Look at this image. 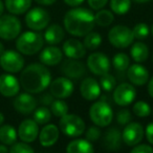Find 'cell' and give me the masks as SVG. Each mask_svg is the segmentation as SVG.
Listing matches in <instances>:
<instances>
[{"mask_svg":"<svg viewBox=\"0 0 153 153\" xmlns=\"http://www.w3.org/2000/svg\"><path fill=\"white\" fill-rule=\"evenodd\" d=\"M87 67L96 76H103L109 72L110 60L105 53H94L89 55L87 59Z\"/></svg>","mask_w":153,"mask_h":153,"instance_id":"12","label":"cell"},{"mask_svg":"<svg viewBox=\"0 0 153 153\" xmlns=\"http://www.w3.org/2000/svg\"><path fill=\"white\" fill-rule=\"evenodd\" d=\"M101 134L102 133H101V130L99 129L98 126H91L85 132L86 138L89 142H96V140H98L101 137Z\"/></svg>","mask_w":153,"mask_h":153,"instance_id":"40","label":"cell"},{"mask_svg":"<svg viewBox=\"0 0 153 153\" xmlns=\"http://www.w3.org/2000/svg\"><path fill=\"white\" fill-rule=\"evenodd\" d=\"M18 132L12 125L0 126V142L5 146H12L17 142Z\"/></svg>","mask_w":153,"mask_h":153,"instance_id":"27","label":"cell"},{"mask_svg":"<svg viewBox=\"0 0 153 153\" xmlns=\"http://www.w3.org/2000/svg\"><path fill=\"white\" fill-rule=\"evenodd\" d=\"M132 153H152L153 152V148L149 145L146 144H137L135 146H133L131 150Z\"/></svg>","mask_w":153,"mask_h":153,"instance_id":"41","label":"cell"},{"mask_svg":"<svg viewBox=\"0 0 153 153\" xmlns=\"http://www.w3.org/2000/svg\"><path fill=\"white\" fill-rule=\"evenodd\" d=\"M94 21L96 24L99 26H109L113 21H114V16L112 12L108 10H102L101 9L98 13L94 15Z\"/></svg>","mask_w":153,"mask_h":153,"instance_id":"29","label":"cell"},{"mask_svg":"<svg viewBox=\"0 0 153 153\" xmlns=\"http://www.w3.org/2000/svg\"><path fill=\"white\" fill-rule=\"evenodd\" d=\"M37 104L38 102H37L36 98L33 97L30 92L19 94L13 102L15 110L21 114H30V113L34 112V110L37 108Z\"/></svg>","mask_w":153,"mask_h":153,"instance_id":"15","label":"cell"},{"mask_svg":"<svg viewBox=\"0 0 153 153\" xmlns=\"http://www.w3.org/2000/svg\"><path fill=\"white\" fill-rule=\"evenodd\" d=\"M19 82L26 92L40 94L51 84V74L44 64L34 63L22 70Z\"/></svg>","mask_w":153,"mask_h":153,"instance_id":"1","label":"cell"},{"mask_svg":"<svg viewBox=\"0 0 153 153\" xmlns=\"http://www.w3.org/2000/svg\"><path fill=\"white\" fill-rule=\"evenodd\" d=\"M35 1L42 5H51L56 2V0H35Z\"/></svg>","mask_w":153,"mask_h":153,"instance_id":"46","label":"cell"},{"mask_svg":"<svg viewBox=\"0 0 153 153\" xmlns=\"http://www.w3.org/2000/svg\"><path fill=\"white\" fill-rule=\"evenodd\" d=\"M41 63L46 66H55L62 62L63 59V53L59 47L55 45H51L43 49L39 56Z\"/></svg>","mask_w":153,"mask_h":153,"instance_id":"21","label":"cell"},{"mask_svg":"<svg viewBox=\"0 0 153 153\" xmlns=\"http://www.w3.org/2000/svg\"><path fill=\"white\" fill-rule=\"evenodd\" d=\"M112 64H113V67H114L117 70L124 71V70H126L128 67H129L130 59L126 53H119L113 57Z\"/></svg>","mask_w":153,"mask_h":153,"instance_id":"34","label":"cell"},{"mask_svg":"<svg viewBox=\"0 0 153 153\" xmlns=\"http://www.w3.org/2000/svg\"><path fill=\"white\" fill-rule=\"evenodd\" d=\"M51 21V15L42 7L30 10L25 16V23L33 30H42L47 27Z\"/></svg>","mask_w":153,"mask_h":153,"instance_id":"9","label":"cell"},{"mask_svg":"<svg viewBox=\"0 0 153 153\" xmlns=\"http://www.w3.org/2000/svg\"><path fill=\"white\" fill-rule=\"evenodd\" d=\"M43 37H44V40L48 44L56 45L62 42V40L65 37V32H64L63 27L61 25H59V24H51L45 30Z\"/></svg>","mask_w":153,"mask_h":153,"instance_id":"24","label":"cell"},{"mask_svg":"<svg viewBox=\"0 0 153 153\" xmlns=\"http://www.w3.org/2000/svg\"><path fill=\"white\" fill-rule=\"evenodd\" d=\"M133 33L134 39H138V40H144L150 34V28L146 23H137L132 30Z\"/></svg>","mask_w":153,"mask_h":153,"instance_id":"37","label":"cell"},{"mask_svg":"<svg viewBox=\"0 0 153 153\" xmlns=\"http://www.w3.org/2000/svg\"><path fill=\"white\" fill-rule=\"evenodd\" d=\"M5 51V48H4V45H3L2 43L0 42V56L2 55V53H3V51Z\"/></svg>","mask_w":153,"mask_h":153,"instance_id":"51","label":"cell"},{"mask_svg":"<svg viewBox=\"0 0 153 153\" xmlns=\"http://www.w3.org/2000/svg\"><path fill=\"white\" fill-rule=\"evenodd\" d=\"M20 82L13 74H3L0 76V94L5 98H12L19 94Z\"/></svg>","mask_w":153,"mask_h":153,"instance_id":"16","label":"cell"},{"mask_svg":"<svg viewBox=\"0 0 153 153\" xmlns=\"http://www.w3.org/2000/svg\"><path fill=\"white\" fill-rule=\"evenodd\" d=\"M74 83L71 80L64 76L57 78L49 84V92L56 99H66L69 98L74 92Z\"/></svg>","mask_w":153,"mask_h":153,"instance_id":"11","label":"cell"},{"mask_svg":"<svg viewBox=\"0 0 153 153\" xmlns=\"http://www.w3.org/2000/svg\"><path fill=\"white\" fill-rule=\"evenodd\" d=\"M152 62H153V61H152Z\"/></svg>","mask_w":153,"mask_h":153,"instance_id":"55","label":"cell"},{"mask_svg":"<svg viewBox=\"0 0 153 153\" xmlns=\"http://www.w3.org/2000/svg\"><path fill=\"white\" fill-rule=\"evenodd\" d=\"M66 151L68 153H91L94 151V148L87 138H76L68 143Z\"/></svg>","mask_w":153,"mask_h":153,"instance_id":"25","label":"cell"},{"mask_svg":"<svg viewBox=\"0 0 153 153\" xmlns=\"http://www.w3.org/2000/svg\"><path fill=\"white\" fill-rule=\"evenodd\" d=\"M21 32V22L16 16L1 15L0 16V38L11 41L16 39Z\"/></svg>","mask_w":153,"mask_h":153,"instance_id":"7","label":"cell"},{"mask_svg":"<svg viewBox=\"0 0 153 153\" xmlns=\"http://www.w3.org/2000/svg\"><path fill=\"white\" fill-rule=\"evenodd\" d=\"M10 152L12 153H33L34 149L28 145V143L21 142V143H15L11 146Z\"/></svg>","mask_w":153,"mask_h":153,"instance_id":"38","label":"cell"},{"mask_svg":"<svg viewBox=\"0 0 153 153\" xmlns=\"http://www.w3.org/2000/svg\"><path fill=\"white\" fill-rule=\"evenodd\" d=\"M144 128L140 123L136 122H130L126 125L122 132V138L125 145L129 147H133L140 144L144 138Z\"/></svg>","mask_w":153,"mask_h":153,"instance_id":"13","label":"cell"},{"mask_svg":"<svg viewBox=\"0 0 153 153\" xmlns=\"http://www.w3.org/2000/svg\"><path fill=\"white\" fill-rule=\"evenodd\" d=\"M64 2L67 5H69V7H79L80 4H82L84 2V0H64Z\"/></svg>","mask_w":153,"mask_h":153,"instance_id":"45","label":"cell"},{"mask_svg":"<svg viewBox=\"0 0 153 153\" xmlns=\"http://www.w3.org/2000/svg\"><path fill=\"white\" fill-rule=\"evenodd\" d=\"M51 114H53L55 117H62L68 113V105L66 102H64L63 99H57V100H53L51 104Z\"/></svg>","mask_w":153,"mask_h":153,"instance_id":"33","label":"cell"},{"mask_svg":"<svg viewBox=\"0 0 153 153\" xmlns=\"http://www.w3.org/2000/svg\"><path fill=\"white\" fill-rule=\"evenodd\" d=\"M7 151H10V149H7L5 145H0V152H7Z\"/></svg>","mask_w":153,"mask_h":153,"instance_id":"48","label":"cell"},{"mask_svg":"<svg viewBox=\"0 0 153 153\" xmlns=\"http://www.w3.org/2000/svg\"><path fill=\"white\" fill-rule=\"evenodd\" d=\"M122 142V133L117 128H109L103 136V147H105L107 150H119L121 148Z\"/></svg>","mask_w":153,"mask_h":153,"instance_id":"23","label":"cell"},{"mask_svg":"<svg viewBox=\"0 0 153 153\" xmlns=\"http://www.w3.org/2000/svg\"><path fill=\"white\" fill-rule=\"evenodd\" d=\"M152 114H153V111H152Z\"/></svg>","mask_w":153,"mask_h":153,"instance_id":"54","label":"cell"},{"mask_svg":"<svg viewBox=\"0 0 153 153\" xmlns=\"http://www.w3.org/2000/svg\"><path fill=\"white\" fill-rule=\"evenodd\" d=\"M63 53L70 59H82L86 55V47L76 39H68L63 44Z\"/></svg>","mask_w":153,"mask_h":153,"instance_id":"20","label":"cell"},{"mask_svg":"<svg viewBox=\"0 0 153 153\" xmlns=\"http://www.w3.org/2000/svg\"><path fill=\"white\" fill-rule=\"evenodd\" d=\"M146 137L149 144L153 145V122L149 123L146 127Z\"/></svg>","mask_w":153,"mask_h":153,"instance_id":"43","label":"cell"},{"mask_svg":"<svg viewBox=\"0 0 153 153\" xmlns=\"http://www.w3.org/2000/svg\"><path fill=\"white\" fill-rule=\"evenodd\" d=\"M44 45V37L37 32H25L17 37L16 47L22 55L33 56L39 53Z\"/></svg>","mask_w":153,"mask_h":153,"instance_id":"3","label":"cell"},{"mask_svg":"<svg viewBox=\"0 0 153 153\" xmlns=\"http://www.w3.org/2000/svg\"><path fill=\"white\" fill-rule=\"evenodd\" d=\"M0 66L3 70L10 74H17L23 69L24 59L19 51L13 49L4 51L0 56Z\"/></svg>","mask_w":153,"mask_h":153,"instance_id":"8","label":"cell"},{"mask_svg":"<svg viewBox=\"0 0 153 153\" xmlns=\"http://www.w3.org/2000/svg\"><path fill=\"white\" fill-rule=\"evenodd\" d=\"M61 72L70 80H79L82 76H84L86 72V67L79 59H70L62 62L61 64Z\"/></svg>","mask_w":153,"mask_h":153,"instance_id":"14","label":"cell"},{"mask_svg":"<svg viewBox=\"0 0 153 153\" xmlns=\"http://www.w3.org/2000/svg\"><path fill=\"white\" fill-rule=\"evenodd\" d=\"M134 2L136 3H146V2H149V1H151V0H133Z\"/></svg>","mask_w":153,"mask_h":153,"instance_id":"52","label":"cell"},{"mask_svg":"<svg viewBox=\"0 0 153 153\" xmlns=\"http://www.w3.org/2000/svg\"><path fill=\"white\" fill-rule=\"evenodd\" d=\"M3 122H4V115H3L2 112H0V126L2 125Z\"/></svg>","mask_w":153,"mask_h":153,"instance_id":"50","label":"cell"},{"mask_svg":"<svg viewBox=\"0 0 153 153\" xmlns=\"http://www.w3.org/2000/svg\"><path fill=\"white\" fill-rule=\"evenodd\" d=\"M136 97V89L133 84L122 83L115 86L113 91V101L119 106H128L130 105Z\"/></svg>","mask_w":153,"mask_h":153,"instance_id":"10","label":"cell"},{"mask_svg":"<svg viewBox=\"0 0 153 153\" xmlns=\"http://www.w3.org/2000/svg\"><path fill=\"white\" fill-rule=\"evenodd\" d=\"M32 0H5V7L13 15H22L30 10Z\"/></svg>","mask_w":153,"mask_h":153,"instance_id":"26","label":"cell"},{"mask_svg":"<svg viewBox=\"0 0 153 153\" xmlns=\"http://www.w3.org/2000/svg\"><path fill=\"white\" fill-rule=\"evenodd\" d=\"M39 135L38 124L34 120H24L18 128V136L22 142L33 143Z\"/></svg>","mask_w":153,"mask_h":153,"instance_id":"18","label":"cell"},{"mask_svg":"<svg viewBox=\"0 0 153 153\" xmlns=\"http://www.w3.org/2000/svg\"><path fill=\"white\" fill-rule=\"evenodd\" d=\"M51 119V111L47 107H39L34 110V121L38 125H45Z\"/></svg>","mask_w":153,"mask_h":153,"instance_id":"32","label":"cell"},{"mask_svg":"<svg viewBox=\"0 0 153 153\" xmlns=\"http://www.w3.org/2000/svg\"><path fill=\"white\" fill-rule=\"evenodd\" d=\"M60 135V130L53 124L44 126L39 133V142L43 147H51L58 142Z\"/></svg>","mask_w":153,"mask_h":153,"instance_id":"22","label":"cell"},{"mask_svg":"<svg viewBox=\"0 0 153 153\" xmlns=\"http://www.w3.org/2000/svg\"><path fill=\"white\" fill-rule=\"evenodd\" d=\"M131 7V0H110V9L117 15H125Z\"/></svg>","mask_w":153,"mask_h":153,"instance_id":"31","label":"cell"},{"mask_svg":"<svg viewBox=\"0 0 153 153\" xmlns=\"http://www.w3.org/2000/svg\"><path fill=\"white\" fill-rule=\"evenodd\" d=\"M132 111L133 113L138 117H146L150 115L151 113V107L148 103L144 102V101H137L132 107Z\"/></svg>","mask_w":153,"mask_h":153,"instance_id":"35","label":"cell"},{"mask_svg":"<svg viewBox=\"0 0 153 153\" xmlns=\"http://www.w3.org/2000/svg\"><path fill=\"white\" fill-rule=\"evenodd\" d=\"M87 2L92 10L98 11V10L103 9V7L107 4L108 0H87Z\"/></svg>","mask_w":153,"mask_h":153,"instance_id":"42","label":"cell"},{"mask_svg":"<svg viewBox=\"0 0 153 153\" xmlns=\"http://www.w3.org/2000/svg\"><path fill=\"white\" fill-rule=\"evenodd\" d=\"M148 94H150L151 98H153V76L151 78L148 83Z\"/></svg>","mask_w":153,"mask_h":153,"instance_id":"47","label":"cell"},{"mask_svg":"<svg viewBox=\"0 0 153 153\" xmlns=\"http://www.w3.org/2000/svg\"><path fill=\"white\" fill-rule=\"evenodd\" d=\"M100 86L105 91H107V92L112 91L115 88V86H117V81H115L114 76H113L112 74H109L108 72H107V74L101 76Z\"/></svg>","mask_w":153,"mask_h":153,"instance_id":"36","label":"cell"},{"mask_svg":"<svg viewBox=\"0 0 153 153\" xmlns=\"http://www.w3.org/2000/svg\"><path fill=\"white\" fill-rule=\"evenodd\" d=\"M64 27L72 36L83 37L94 27V15L84 7H74L64 16Z\"/></svg>","mask_w":153,"mask_h":153,"instance_id":"2","label":"cell"},{"mask_svg":"<svg viewBox=\"0 0 153 153\" xmlns=\"http://www.w3.org/2000/svg\"><path fill=\"white\" fill-rule=\"evenodd\" d=\"M102 43V37L99 33L96 32H89L87 35H85V38H84L83 44L89 51H94L97 49Z\"/></svg>","mask_w":153,"mask_h":153,"instance_id":"30","label":"cell"},{"mask_svg":"<svg viewBox=\"0 0 153 153\" xmlns=\"http://www.w3.org/2000/svg\"><path fill=\"white\" fill-rule=\"evenodd\" d=\"M130 55L136 63H142L148 59L149 48L145 43L135 42L134 44H132L131 49H130Z\"/></svg>","mask_w":153,"mask_h":153,"instance_id":"28","label":"cell"},{"mask_svg":"<svg viewBox=\"0 0 153 153\" xmlns=\"http://www.w3.org/2000/svg\"><path fill=\"white\" fill-rule=\"evenodd\" d=\"M3 11H4V4H3V2L0 0V16L3 14Z\"/></svg>","mask_w":153,"mask_h":153,"instance_id":"49","label":"cell"},{"mask_svg":"<svg viewBox=\"0 0 153 153\" xmlns=\"http://www.w3.org/2000/svg\"><path fill=\"white\" fill-rule=\"evenodd\" d=\"M108 40L117 48H127L133 43L134 36L132 30L125 25H115L109 30Z\"/></svg>","mask_w":153,"mask_h":153,"instance_id":"6","label":"cell"},{"mask_svg":"<svg viewBox=\"0 0 153 153\" xmlns=\"http://www.w3.org/2000/svg\"><path fill=\"white\" fill-rule=\"evenodd\" d=\"M60 119L61 120L59 122V128L65 135L69 137H76L85 132V123L79 115L67 113Z\"/></svg>","mask_w":153,"mask_h":153,"instance_id":"5","label":"cell"},{"mask_svg":"<svg viewBox=\"0 0 153 153\" xmlns=\"http://www.w3.org/2000/svg\"><path fill=\"white\" fill-rule=\"evenodd\" d=\"M100 83L91 76H87L82 81L80 85V92L81 96L87 101H94L101 94Z\"/></svg>","mask_w":153,"mask_h":153,"instance_id":"17","label":"cell"},{"mask_svg":"<svg viewBox=\"0 0 153 153\" xmlns=\"http://www.w3.org/2000/svg\"><path fill=\"white\" fill-rule=\"evenodd\" d=\"M127 76L130 83L135 86H143L149 81V71L145 66L135 63L127 68Z\"/></svg>","mask_w":153,"mask_h":153,"instance_id":"19","label":"cell"},{"mask_svg":"<svg viewBox=\"0 0 153 153\" xmlns=\"http://www.w3.org/2000/svg\"><path fill=\"white\" fill-rule=\"evenodd\" d=\"M132 120V115L131 112L127 109H122L117 112V124L122 126H126L128 123H130Z\"/></svg>","mask_w":153,"mask_h":153,"instance_id":"39","label":"cell"},{"mask_svg":"<svg viewBox=\"0 0 153 153\" xmlns=\"http://www.w3.org/2000/svg\"><path fill=\"white\" fill-rule=\"evenodd\" d=\"M53 96L49 92V94H44L41 96L40 98V102L41 104L45 105V106H47V105H51V103H53Z\"/></svg>","mask_w":153,"mask_h":153,"instance_id":"44","label":"cell"},{"mask_svg":"<svg viewBox=\"0 0 153 153\" xmlns=\"http://www.w3.org/2000/svg\"><path fill=\"white\" fill-rule=\"evenodd\" d=\"M89 117L91 122L98 127H107L113 119L112 108L108 103L98 101L94 103L89 109Z\"/></svg>","mask_w":153,"mask_h":153,"instance_id":"4","label":"cell"},{"mask_svg":"<svg viewBox=\"0 0 153 153\" xmlns=\"http://www.w3.org/2000/svg\"><path fill=\"white\" fill-rule=\"evenodd\" d=\"M151 34H152V36H153V24H152V26H151Z\"/></svg>","mask_w":153,"mask_h":153,"instance_id":"53","label":"cell"}]
</instances>
